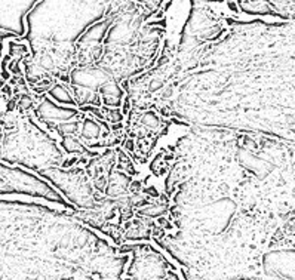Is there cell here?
Returning <instances> with one entry per match:
<instances>
[{"label": "cell", "mask_w": 295, "mask_h": 280, "mask_svg": "<svg viewBox=\"0 0 295 280\" xmlns=\"http://www.w3.org/2000/svg\"><path fill=\"white\" fill-rule=\"evenodd\" d=\"M294 228H295V224H294Z\"/></svg>", "instance_id": "cell-1"}]
</instances>
